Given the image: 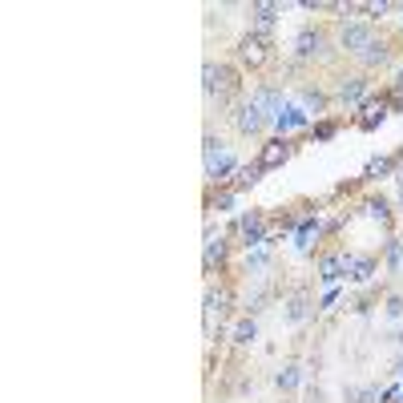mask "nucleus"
<instances>
[{"label": "nucleus", "mask_w": 403, "mask_h": 403, "mask_svg": "<svg viewBox=\"0 0 403 403\" xmlns=\"http://www.w3.org/2000/svg\"><path fill=\"white\" fill-rule=\"evenodd\" d=\"M202 93L218 101V109H234L242 105V69L226 61H206L202 64Z\"/></svg>", "instance_id": "1"}, {"label": "nucleus", "mask_w": 403, "mask_h": 403, "mask_svg": "<svg viewBox=\"0 0 403 403\" xmlns=\"http://www.w3.org/2000/svg\"><path fill=\"white\" fill-rule=\"evenodd\" d=\"M327 57H331V41H327L322 29L306 25V29L294 32V41H290V64H310V61H327Z\"/></svg>", "instance_id": "2"}, {"label": "nucleus", "mask_w": 403, "mask_h": 403, "mask_svg": "<svg viewBox=\"0 0 403 403\" xmlns=\"http://www.w3.org/2000/svg\"><path fill=\"white\" fill-rule=\"evenodd\" d=\"M274 61V36H262V32H242L238 36V64L242 69H266Z\"/></svg>", "instance_id": "3"}, {"label": "nucleus", "mask_w": 403, "mask_h": 403, "mask_svg": "<svg viewBox=\"0 0 403 403\" xmlns=\"http://www.w3.org/2000/svg\"><path fill=\"white\" fill-rule=\"evenodd\" d=\"M375 36H379V29H375L371 20H343V29H339V36H335V48L339 53H351L355 61H359L371 48Z\"/></svg>", "instance_id": "4"}, {"label": "nucleus", "mask_w": 403, "mask_h": 403, "mask_svg": "<svg viewBox=\"0 0 403 403\" xmlns=\"http://www.w3.org/2000/svg\"><path fill=\"white\" fill-rule=\"evenodd\" d=\"M230 121H234V133H238V137H258L262 129L271 125V117L258 109L254 101H242V105H234V109H230Z\"/></svg>", "instance_id": "5"}, {"label": "nucleus", "mask_w": 403, "mask_h": 403, "mask_svg": "<svg viewBox=\"0 0 403 403\" xmlns=\"http://www.w3.org/2000/svg\"><path fill=\"white\" fill-rule=\"evenodd\" d=\"M371 93V73H343L335 81V101L343 105H363Z\"/></svg>", "instance_id": "6"}, {"label": "nucleus", "mask_w": 403, "mask_h": 403, "mask_svg": "<svg viewBox=\"0 0 403 403\" xmlns=\"http://www.w3.org/2000/svg\"><path fill=\"white\" fill-rule=\"evenodd\" d=\"M294 149H299V145L290 142V137H278V133H274L271 142H262V149H258V165H262V174H266V170H278Z\"/></svg>", "instance_id": "7"}, {"label": "nucleus", "mask_w": 403, "mask_h": 403, "mask_svg": "<svg viewBox=\"0 0 403 403\" xmlns=\"http://www.w3.org/2000/svg\"><path fill=\"white\" fill-rule=\"evenodd\" d=\"M282 13H287V4H274V0H258V4H250V32L271 36Z\"/></svg>", "instance_id": "8"}, {"label": "nucleus", "mask_w": 403, "mask_h": 403, "mask_svg": "<svg viewBox=\"0 0 403 403\" xmlns=\"http://www.w3.org/2000/svg\"><path fill=\"white\" fill-rule=\"evenodd\" d=\"M230 234H206V250H202V266H206V274H214V271H222L226 262H230Z\"/></svg>", "instance_id": "9"}, {"label": "nucleus", "mask_w": 403, "mask_h": 403, "mask_svg": "<svg viewBox=\"0 0 403 403\" xmlns=\"http://www.w3.org/2000/svg\"><path fill=\"white\" fill-rule=\"evenodd\" d=\"M395 61V41H387V36H375L371 41V48L359 57V64H363V73H375V69H387V64Z\"/></svg>", "instance_id": "10"}, {"label": "nucleus", "mask_w": 403, "mask_h": 403, "mask_svg": "<svg viewBox=\"0 0 403 403\" xmlns=\"http://www.w3.org/2000/svg\"><path fill=\"white\" fill-rule=\"evenodd\" d=\"M343 271L351 282H371L375 274H379V258L375 254H347L343 250Z\"/></svg>", "instance_id": "11"}, {"label": "nucleus", "mask_w": 403, "mask_h": 403, "mask_svg": "<svg viewBox=\"0 0 403 403\" xmlns=\"http://www.w3.org/2000/svg\"><path fill=\"white\" fill-rule=\"evenodd\" d=\"M250 101H254L258 109L266 113V117H271V125H274V117L287 109V101H282V89H278V85H258Z\"/></svg>", "instance_id": "12"}, {"label": "nucleus", "mask_w": 403, "mask_h": 403, "mask_svg": "<svg viewBox=\"0 0 403 403\" xmlns=\"http://www.w3.org/2000/svg\"><path fill=\"white\" fill-rule=\"evenodd\" d=\"M306 125H310V113H306L299 101H294V105H287V109L274 117V129H278V137H287L290 129H306Z\"/></svg>", "instance_id": "13"}, {"label": "nucleus", "mask_w": 403, "mask_h": 403, "mask_svg": "<svg viewBox=\"0 0 403 403\" xmlns=\"http://www.w3.org/2000/svg\"><path fill=\"white\" fill-rule=\"evenodd\" d=\"M230 303H234V290L230 287H214V282H206V319L214 322V315L222 319L226 310H230Z\"/></svg>", "instance_id": "14"}, {"label": "nucleus", "mask_w": 403, "mask_h": 403, "mask_svg": "<svg viewBox=\"0 0 403 403\" xmlns=\"http://www.w3.org/2000/svg\"><path fill=\"white\" fill-rule=\"evenodd\" d=\"M363 214H367V218H375V222H383V226L395 222L391 198H383V193H367V198H363Z\"/></svg>", "instance_id": "15"}, {"label": "nucleus", "mask_w": 403, "mask_h": 403, "mask_svg": "<svg viewBox=\"0 0 403 403\" xmlns=\"http://www.w3.org/2000/svg\"><path fill=\"white\" fill-rule=\"evenodd\" d=\"M299 105H303V109L315 117V121H319L322 113H327V105H331V97L322 93V89H310V85H303V89H299Z\"/></svg>", "instance_id": "16"}, {"label": "nucleus", "mask_w": 403, "mask_h": 403, "mask_svg": "<svg viewBox=\"0 0 403 403\" xmlns=\"http://www.w3.org/2000/svg\"><path fill=\"white\" fill-rule=\"evenodd\" d=\"M383 117H387V101H383V97H367V101H363V117H359L355 125H359V129H375Z\"/></svg>", "instance_id": "17"}, {"label": "nucleus", "mask_w": 403, "mask_h": 403, "mask_svg": "<svg viewBox=\"0 0 403 403\" xmlns=\"http://www.w3.org/2000/svg\"><path fill=\"white\" fill-rule=\"evenodd\" d=\"M254 339H258V322H254V315H242V319L234 322V327H230V343H234V347H250Z\"/></svg>", "instance_id": "18"}, {"label": "nucleus", "mask_w": 403, "mask_h": 403, "mask_svg": "<svg viewBox=\"0 0 403 403\" xmlns=\"http://www.w3.org/2000/svg\"><path fill=\"white\" fill-rule=\"evenodd\" d=\"M258 182H262V165H258V161H250V165H242L238 174H234L230 190H234V193H246V190H254Z\"/></svg>", "instance_id": "19"}, {"label": "nucleus", "mask_w": 403, "mask_h": 403, "mask_svg": "<svg viewBox=\"0 0 403 403\" xmlns=\"http://www.w3.org/2000/svg\"><path fill=\"white\" fill-rule=\"evenodd\" d=\"M306 315H310V294H306V290H294V294L287 299V322H294V327H299Z\"/></svg>", "instance_id": "20"}, {"label": "nucleus", "mask_w": 403, "mask_h": 403, "mask_svg": "<svg viewBox=\"0 0 403 403\" xmlns=\"http://www.w3.org/2000/svg\"><path fill=\"white\" fill-rule=\"evenodd\" d=\"M343 250H335V254H322V262H319V278L322 282H339L343 278Z\"/></svg>", "instance_id": "21"}, {"label": "nucleus", "mask_w": 403, "mask_h": 403, "mask_svg": "<svg viewBox=\"0 0 403 403\" xmlns=\"http://www.w3.org/2000/svg\"><path fill=\"white\" fill-rule=\"evenodd\" d=\"M234 202H238V193L234 190H206V210L210 214H214V210H218V214H230V210H234Z\"/></svg>", "instance_id": "22"}, {"label": "nucleus", "mask_w": 403, "mask_h": 403, "mask_svg": "<svg viewBox=\"0 0 403 403\" xmlns=\"http://www.w3.org/2000/svg\"><path fill=\"white\" fill-rule=\"evenodd\" d=\"M299 383H303V367H299V363L278 367V375H274V387H278V391H294Z\"/></svg>", "instance_id": "23"}, {"label": "nucleus", "mask_w": 403, "mask_h": 403, "mask_svg": "<svg viewBox=\"0 0 403 403\" xmlns=\"http://www.w3.org/2000/svg\"><path fill=\"white\" fill-rule=\"evenodd\" d=\"M403 161L391 153V158H371L367 161V170H363V182H371V177H383V174H391V170H399Z\"/></svg>", "instance_id": "24"}, {"label": "nucleus", "mask_w": 403, "mask_h": 403, "mask_svg": "<svg viewBox=\"0 0 403 403\" xmlns=\"http://www.w3.org/2000/svg\"><path fill=\"white\" fill-rule=\"evenodd\" d=\"M222 153H226V142L214 133V129H206V137H202V158H206V165H214Z\"/></svg>", "instance_id": "25"}, {"label": "nucleus", "mask_w": 403, "mask_h": 403, "mask_svg": "<svg viewBox=\"0 0 403 403\" xmlns=\"http://www.w3.org/2000/svg\"><path fill=\"white\" fill-rule=\"evenodd\" d=\"M335 133H339V121H335V117H327V121H315V125H310V137H315V142H331Z\"/></svg>", "instance_id": "26"}, {"label": "nucleus", "mask_w": 403, "mask_h": 403, "mask_svg": "<svg viewBox=\"0 0 403 403\" xmlns=\"http://www.w3.org/2000/svg\"><path fill=\"white\" fill-rule=\"evenodd\" d=\"M387 266H391V271H399L403 266V238H387Z\"/></svg>", "instance_id": "27"}, {"label": "nucleus", "mask_w": 403, "mask_h": 403, "mask_svg": "<svg viewBox=\"0 0 403 403\" xmlns=\"http://www.w3.org/2000/svg\"><path fill=\"white\" fill-rule=\"evenodd\" d=\"M266 266H271V254H266V250H250V254H246V274L266 271Z\"/></svg>", "instance_id": "28"}, {"label": "nucleus", "mask_w": 403, "mask_h": 403, "mask_svg": "<svg viewBox=\"0 0 403 403\" xmlns=\"http://www.w3.org/2000/svg\"><path fill=\"white\" fill-rule=\"evenodd\" d=\"M363 13H367V20H379V16L391 13V4L387 0H371V4H363Z\"/></svg>", "instance_id": "29"}, {"label": "nucleus", "mask_w": 403, "mask_h": 403, "mask_svg": "<svg viewBox=\"0 0 403 403\" xmlns=\"http://www.w3.org/2000/svg\"><path fill=\"white\" fill-rule=\"evenodd\" d=\"M387 315H391V319H403V299H399V294H391V299H387Z\"/></svg>", "instance_id": "30"}, {"label": "nucleus", "mask_w": 403, "mask_h": 403, "mask_svg": "<svg viewBox=\"0 0 403 403\" xmlns=\"http://www.w3.org/2000/svg\"><path fill=\"white\" fill-rule=\"evenodd\" d=\"M359 403H375V387H363V391H359Z\"/></svg>", "instance_id": "31"}, {"label": "nucleus", "mask_w": 403, "mask_h": 403, "mask_svg": "<svg viewBox=\"0 0 403 403\" xmlns=\"http://www.w3.org/2000/svg\"><path fill=\"white\" fill-rule=\"evenodd\" d=\"M391 89H395V97H403V69L395 73V85H391Z\"/></svg>", "instance_id": "32"}, {"label": "nucleus", "mask_w": 403, "mask_h": 403, "mask_svg": "<svg viewBox=\"0 0 403 403\" xmlns=\"http://www.w3.org/2000/svg\"><path fill=\"white\" fill-rule=\"evenodd\" d=\"M395 343H399V351H403V331H399V335H395Z\"/></svg>", "instance_id": "33"}, {"label": "nucleus", "mask_w": 403, "mask_h": 403, "mask_svg": "<svg viewBox=\"0 0 403 403\" xmlns=\"http://www.w3.org/2000/svg\"><path fill=\"white\" fill-rule=\"evenodd\" d=\"M399 214H403V190H399Z\"/></svg>", "instance_id": "34"}, {"label": "nucleus", "mask_w": 403, "mask_h": 403, "mask_svg": "<svg viewBox=\"0 0 403 403\" xmlns=\"http://www.w3.org/2000/svg\"><path fill=\"white\" fill-rule=\"evenodd\" d=\"M399 190H403V170H399Z\"/></svg>", "instance_id": "35"}]
</instances>
